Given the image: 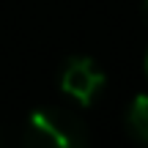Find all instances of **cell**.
<instances>
[{"mask_svg": "<svg viewBox=\"0 0 148 148\" xmlns=\"http://www.w3.org/2000/svg\"><path fill=\"white\" fill-rule=\"evenodd\" d=\"M126 129L134 140L148 143V93H137L126 110Z\"/></svg>", "mask_w": 148, "mask_h": 148, "instance_id": "3", "label": "cell"}, {"mask_svg": "<svg viewBox=\"0 0 148 148\" xmlns=\"http://www.w3.org/2000/svg\"><path fill=\"white\" fill-rule=\"evenodd\" d=\"M60 88L79 104H93L104 90V71L90 58H71L60 71Z\"/></svg>", "mask_w": 148, "mask_h": 148, "instance_id": "2", "label": "cell"}, {"mask_svg": "<svg viewBox=\"0 0 148 148\" xmlns=\"http://www.w3.org/2000/svg\"><path fill=\"white\" fill-rule=\"evenodd\" d=\"M22 140L27 145H47V148H77L88 143V129L82 118L63 107H44L30 112L25 123Z\"/></svg>", "mask_w": 148, "mask_h": 148, "instance_id": "1", "label": "cell"}, {"mask_svg": "<svg viewBox=\"0 0 148 148\" xmlns=\"http://www.w3.org/2000/svg\"><path fill=\"white\" fill-rule=\"evenodd\" d=\"M140 16H143V25L148 27V0H143V3H140Z\"/></svg>", "mask_w": 148, "mask_h": 148, "instance_id": "4", "label": "cell"}, {"mask_svg": "<svg viewBox=\"0 0 148 148\" xmlns=\"http://www.w3.org/2000/svg\"><path fill=\"white\" fill-rule=\"evenodd\" d=\"M145 77H148V55H145Z\"/></svg>", "mask_w": 148, "mask_h": 148, "instance_id": "5", "label": "cell"}]
</instances>
